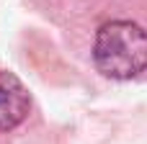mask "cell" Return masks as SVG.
Masks as SVG:
<instances>
[{
  "instance_id": "obj_2",
  "label": "cell",
  "mask_w": 147,
  "mask_h": 144,
  "mask_svg": "<svg viewBox=\"0 0 147 144\" xmlns=\"http://www.w3.org/2000/svg\"><path fill=\"white\" fill-rule=\"evenodd\" d=\"M28 108L31 98L23 82L10 72H0V131L16 129L28 116Z\"/></svg>"
},
{
  "instance_id": "obj_1",
  "label": "cell",
  "mask_w": 147,
  "mask_h": 144,
  "mask_svg": "<svg viewBox=\"0 0 147 144\" xmlns=\"http://www.w3.org/2000/svg\"><path fill=\"white\" fill-rule=\"evenodd\" d=\"M93 62L111 80H132L147 70V31L132 21H109L98 28Z\"/></svg>"
}]
</instances>
